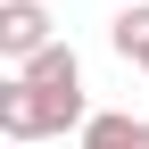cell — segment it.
<instances>
[{
    "mask_svg": "<svg viewBox=\"0 0 149 149\" xmlns=\"http://www.w3.org/2000/svg\"><path fill=\"white\" fill-rule=\"evenodd\" d=\"M83 149H149V116H91Z\"/></svg>",
    "mask_w": 149,
    "mask_h": 149,
    "instance_id": "cell-4",
    "label": "cell"
},
{
    "mask_svg": "<svg viewBox=\"0 0 149 149\" xmlns=\"http://www.w3.org/2000/svg\"><path fill=\"white\" fill-rule=\"evenodd\" d=\"M17 83H33V91H83V58H74L66 42H50L33 66H17Z\"/></svg>",
    "mask_w": 149,
    "mask_h": 149,
    "instance_id": "cell-3",
    "label": "cell"
},
{
    "mask_svg": "<svg viewBox=\"0 0 149 149\" xmlns=\"http://www.w3.org/2000/svg\"><path fill=\"white\" fill-rule=\"evenodd\" d=\"M133 66H141V74H149V50H141V58H133Z\"/></svg>",
    "mask_w": 149,
    "mask_h": 149,
    "instance_id": "cell-5",
    "label": "cell"
},
{
    "mask_svg": "<svg viewBox=\"0 0 149 149\" xmlns=\"http://www.w3.org/2000/svg\"><path fill=\"white\" fill-rule=\"evenodd\" d=\"M66 124H74V133H83V91H33V83H17V74H8V83H0V133H8V141H50V133H66Z\"/></svg>",
    "mask_w": 149,
    "mask_h": 149,
    "instance_id": "cell-1",
    "label": "cell"
},
{
    "mask_svg": "<svg viewBox=\"0 0 149 149\" xmlns=\"http://www.w3.org/2000/svg\"><path fill=\"white\" fill-rule=\"evenodd\" d=\"M50 50V8L42 0H0V58L8 66H33Z\"/></svg>",
    "mask_w": 149,
    "mask_h": 149,
    "instance_id": "cell-2",
    "label": "cell"
}]
</instances>
